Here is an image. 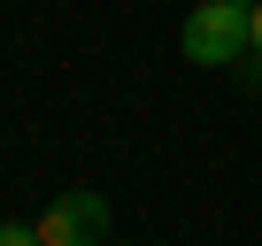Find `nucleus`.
Returning <instances> with one entry per match:
<instances>
[{"label": "nucleus", "mask_w": 262, "mask_h": 246, "mask_svg": "<svg viewBox=\"0 0 262 246\" xmlns=\"http://www.w3.org/2000/svg\"><path fill=\"white\" fill-rule=\"evenodd\" d=\"M31 231H39V246H100L108 238V200L100 192H62Z\"/></svg>", "instance_id": "obj_2"}, {"label": "nucleus", "mask_w": 262, "mask_h": 246, "mask_svg": "<svg viewBox=\"0 0 262 246\" xmlns=\"http://www.w3.org/2000/svg\"><path fill=\"white\" fill-rule=\"evenodd\" d=\"M247 77H262V0H254V8H247V62H239Z\"/></svg>", "instance_id": "obj_3"}, {"label": "nucleus", "mask_w": 262, "mask_h": 246, "mask_svg": "<svg viewBox=\"0 0 262 246\" xmlns=\"http://www.w3.org/2000/svg\"><path fill=\"white\" fill-rule=\"evenodd\" d=\"M185 62L193 69H239L247 62V8H231V0H201V8L185 16L178 31Z\"/></svg>", "instance_id": "obj_1"}, {"label": "nucleus", "mask_w": 262, "mask_h": 246, "mask_svg": "<svg viewBox=\"0 0 262 246\" xmlns=\"http://www.w3.org/2000/svg\"><path fill=\"white\" fill-rule=\"evenodd\" d=\"M0 246H39V231L31 223H0Z\"/></svg>", "instance_id": "obj_4"}, {"label": "nucleus", "mask_w": 262, "mask_h": 246, "mask_svg": "<svg viewBox=\"0 0 262 246\" xmlns=\"http://www.w3.org/2000/svg\"><path fill=\"white\" fill-rule=\"evenodd\" d=\"M231 8H254V0H231Z\"/></svg>", "instance_id": "obj_5"}]
</instances>
